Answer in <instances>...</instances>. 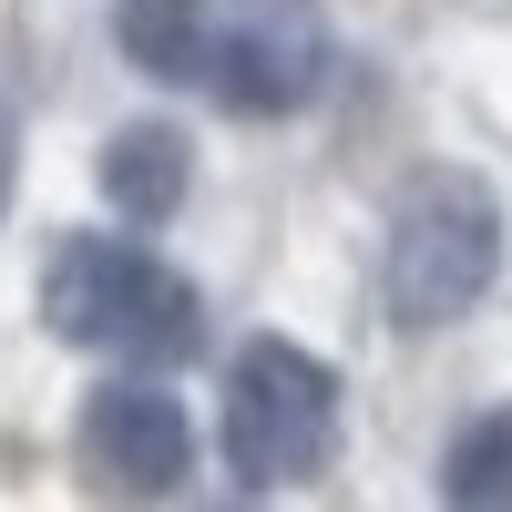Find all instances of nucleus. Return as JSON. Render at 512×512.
I'll return each instance as SVG.
<instances>
[{
    "mask_svg": "<svg viewBox=\"0 0 512 512\" xmlns=\"http://www.w3.org/2000/svg\"><path fill=\"white\" fill-rule=\"evenodd\" d=\"M93 185L113 205V226H175L185 205H195V144H185V123H164V113H134V123H113L103 154H93Z\"/></svg>",
    "mask_w": 512,
    "mask_h": 512,
    "instance_id": "423d86ee",
    "label": "nucleus"
},
{
    "mask_svg": "<svg viewBox=\"0 0 512 512\" xmlns=\"http://www.w3.org/2000/svg\"><path fill=\"white\" fill-rule=\"evenodd\" d=\"M216 0H113V41L144 82H216Z\"/></svg>",
    "mask_w": 512,
    "mask_h": 512,
    "instance_id": "0eeeda50",
    "label": "nucleus"
},
{
    "mask_svg": "<svg viewBox=\"0 0 512 512\" xmlns=\"http://www.w3.org/2000/svg\"><path fill=\"white\" fill-rule=\"evenodd\" d=\"M502 287V195L472 164H420L390 195L379 236V308L400 338H441Z\"/></svg>",
    "mask_w": 512,
    "mask_h": 512,
    "instance_id": "7ed1b4c3",
    "label": "nucleus"
},
{
    "mask_svg": "<svg viewBox=\"0 0 512 512\" xmlns=\"http://www.w3.org/2000/svg\"><path fill=\"white\" fill-rule=\"evenodd\" d=\"M328 0H226V31H216V103L246 123H277V113H308L328 93Z\"/></svg>",
    "mask_w": 512,
    "mask_h": 512,
    "instance_id": "39448f33",
    "label": "nucleus"
},
{
    "mask_svg": "<svg viewBox=\"0 0 512 512\" xmlns=\"http://www.w3.org/2000/svg\"><path fill=\"white\" fill-rule=\"evenodd\" d=\"M72 482L103 512H154L195 482V420L144 369H103L72 410Z\"/></svg>",
    "mask_w": 512,
    "mask_h": 512,
    "instance_id": "20e7f679",
    "label": "nucleus"
},
{
    "mask_svg": "<svg viewBox=\"0 0 512 512\" xmlns=\"http://www.w3.org/2000/svg\"><path fill=\"white\" fill-rule=\"evenodd\" d=\"M338 441H349V390H338V369L308 349V338L256 328L226 359V390H216V461H226V482L246 502L318 492L338 472Z\"/></svg>",
    "mask_w": 512,
    "mask_h": 512,
    "instance_id": "f03ea898",
    "label": "nucleus"
},
{
    "mask_svg": "<svg viewBox=\"0 0 512 512\" xmlns=\"http://www.w3.org/2000/svg\"><path fill=\"white\" fill-rule=\"evenodd\" d=\"M11 185H21V103L0 93V226H11Z\"/></svg>",
    "mask_w": 512,
    "mask_h": 512,
    "instance_id": "1a4fd4ad",
    "label": "nucleus"
},
{
    "mask_svg": "<svg viewBox=\"0 0 512 512\" xmlns=\"http://www.w3.org/2000/svg\"><path fill=\"white\" fill-rule=\"evenodd\" d=\"M41 328L62 349H93L113 369H195L205 349V297L185 267H164L144 236H113V226H82L52 236V267H41Z\"/></svg>",
    "mask_w": 512,
    "mask_h": 512,
    "instance_id": "f257e3e1",
    "label": "nucleus"
},
{
    "mask_svg": "<svg viewBox=\"0 0 512 512\" xmlns=\"http://www.w3.org/2000/svg\"><path fill=\"white\" fill-rule=\"evenodd\" d=\"M441 512H512V400L472 410L441 451Z\"/></svg>",
    "mask_w": 512,
    "mask_h": 512,
    "instance_id": "6e6552de",
    "label": "nucleus"
}]
</instances>
